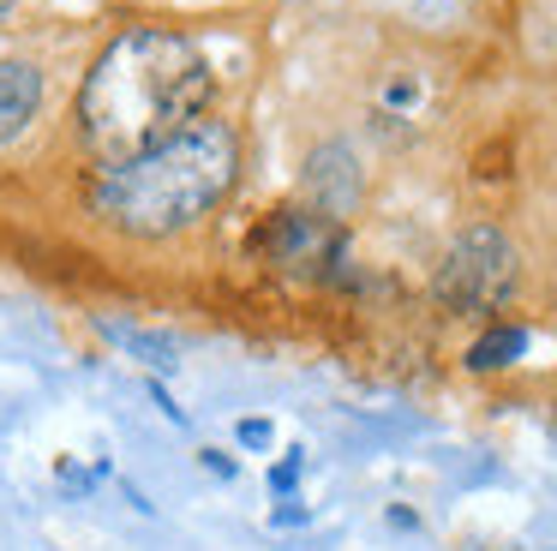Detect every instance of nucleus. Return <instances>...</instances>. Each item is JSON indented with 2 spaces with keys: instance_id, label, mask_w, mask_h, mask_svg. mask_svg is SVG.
I'll return each instance as SVG.
<instances>
[{
  "instance_id": "nucleus-1",
  "label": "nucleus",
  "mask_w": 557,
  "mask_h": 551,
  "mask_svg": "<svg viewBox=\"0 0 557 551\" xmlns=\"http://www.w3.org/2000/svg\"><path fill=\"white\" fill-rule=\"evenodd\" d=\"M216 72L186 30L133 24L121 30L78 84V138L97 168H126L169 144L210 108Z\"/></svg>"
},
{
  "instance_id": "nucleus-2",
  "label": "nucleus",
  "mask_w": 557,
  "mask_h": 551,
  "mask_svg": "<svg viewBox=\"0 0 557 551\" xmlns=\"http://www.w3.org/2000/svg\"><path fill=\"white\" fill-rule=\"evenodd\" d=\"M240 180V132L228 120L198 114L169 144L145 150L126 168H102L90 186V210L126 240H169L205 222Z\"/></svg>"
},
{
  "instance_id": "nucleus-3",
  "label": "nucleus",
  "mask_w": 557,
  "mask_h": 551,
  "mask_svg": "<svg viewBox=\"0 0 557 551\" xmlns=\"http://www.w3.org/2000/svg\"><path fill=\"white\" fill-rule=\"evenodd\" d=\"M516 276H521V258L509 246V234L497 222H468L456 240H449L444 264L432 276V294L444 311H497L509 294H516Z\"/></svg>"
},
{
  "instance_id": "nucleus-4",
  "label": "nucleus",
  "mask_w": 557,
  "mask_h": 551,
  "mask_svg": "<svg viewBox=\"0 0 557 551\" xmlns=\"http://www.w3.org/2000/svg\"><path fill=\"white\" fill-rule=\"evenodd\" d=\"M252 258L270 270L294 276V282H342L348 264V222L306 210V204H282L252 228Z\"/></svg>"
},
{
  "instance_id": "nucleus-5",
  "label": "nucleus",
  "mask_w": 557,
  "mask_h": 551,
  "mask_svg": "<svg viewBox=\"0 0 557 551\" xmlns=\"http://www.w3.org/2000/svg\"><path fill=\"white\" fill-rule=\"evenodd\" d=\"M360 192H366V174H360V156L348 150V144H318L312 156H306V174H300V204L318 216H330V222H348L354 210H360Z\"/></svg>"
},
{
  "instance_id": "nucleus-6",
  "label": "nucleus",
  "mask_w": 557,
  "mask_h": 551,
  "mask_svg": "<svg viewBox=\"0 0 557 551\" xmlns=\"http://www.w3.org/2000/svg\"><path fill=\"white\" fill-rule=\"evenodd\" d=\"M42 90H49L42 66H30V60H0V144H13L37 120Z\"/></svg>"
},
{
  "instance_id": "nucleus-7",
  "label": "nucleus",
  "mask_w": 557,
  "mask_h": 551,
  "mask_svg": "<svg viewBox=\"0 0 557 551\" xmlns=\"http://www.w3.org/2000/svg\"><path fill=\"white\" fill-rule=\"evenodd\" d=\"M109 335L126 347L133 359H145L150 378H169L181 371V335H157V330H126V323H109Z\"/></svg>"
},
{
  "instance_id": "nucleus-8",
  "label": "nucleus",
  "mask_w": 557,
  "mask_h": 551,
  "mask_svg": "<svg viewBox=\"0 0 557 551\" xmlns=\"http://www.w3.org/2000/svg\"><path fill=\"white\" fill-rule=\"evenodd\" d=\"M521 354H528V330H521V323H492V330L468 347V371H504V366H516Z\"/></svg>"
},
{
  "instance_id": "nucleus-9",
  "label": "nucleus",
  "mask_w": 557,
  "mask_h": 551,
  "mask_svg": "<svg viewBox=\"0 0 557 551\" xmlns=\"http://www.w3.org/2000/svg\"><path fill=\"white\" fill-rule=\"evenodd\" d=\"M300 474H306V450H288L276 467H270V491H276V498H294V486H300Z\"/></svg>"
},
{
  "instance_id": "nucleus-10",
  "label": "nucleus",
  "mask_w": 557,
  "mask_h": 551,
  "mask_svg": "<svg viewBox=\"0 0 557 551\" xmlns=\"http://www.w3.org/2000/svg\"><path fill=\"white\" fill-rule=\"evenodd\" d=\"M198 462H205L210 479H240V455H228V450H198Z\"/></svg>"
},
{
  "instance_id": "nucleus-11",
  "label": "nucleus",
  "mask_w": 557,
  "mask_h": 551,
  "mask_svg": "<svg viewBox=\"0 0 557 551\" xmlns=\"http://www.w3.org/2000/svg\"><path fill=\"white\" fill-rule=\"evenodd\" d=\"M312 522V510H306L300 498H276V510H270V527H306Z\"/></svg>"
},
{
  "instance_id": "nucleus-12",
  "label": "nucleus",
  "mask_w": 557,
  "mask_h": 551,
  "mask_svg": "<svg viewBox=\"0 0 557 551\" xmlns=\"http://www.w3.org/2000/svg\"><path fill=\"white\" fill-rule=\"evenodd\" d=\"M145 390H150V402L162 407V419H174V426H186V407H174L169 383H162V378H145Z\"/></svg>"
},
{
  "instance_id": "nucleus-13",
  "label": "nucleus",
  "mask_w": 557,
  "mask_h": 551,
  "mask_svg": "<svg viewBox=\"0 0 557 551\" xmlns=\"http://www.w3.org/2000/svg\"><path fill=\"white\" fill-rule=\"evenodd\" d=\"M234 438H240L246 450H270V438H276V431H270V419H240V431H234Z\"/></svg>"
},
{
  "instance_id": "nucleus-14",
  "label": "nucleus",
  "mask_w": 557,
  "mask_h": 551,
  "mask_svg": "<svg viewBox=\"0 0 557 551\" xmlns=\"http://www.w3.org/2000/svg\"><path fill=\"white\" fill-rule=\"evenodd\" d=\"M389 527H401V534H413V527H420V515H413L408 503H389Z\"/></svg>"
},
{
  "instance_id": "nucleus-15",
  "label": "nucleus",
  "mask_w": 557,
  "mask_h": 551,
  "mask_svg": "<svg viewBox=\"0 0 557 551\" xmlns=\"http://www.w3.org/2000/svg\"><path fill=\"white\" fill-rule=\"evenodd\" d=\"M18 7V0H0V19H7V12H13Z\"/></svg>"
},
{
  "instance_id": "nucleus-16",
  "label": "nucleus",
  "mask_w": 557,
  "mask_h": 551,
  "mask_svg": "<svg viewBox=\"0 0 557 551\" xmlns=\"http://www.w3.org/2000/svg\"><path fill=\"white\" fill-rule=\"evenodd\" d=\"M552 438H557V426H552Z\"/></svg>"
}]
</instances>
